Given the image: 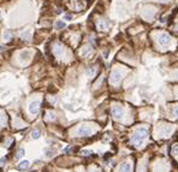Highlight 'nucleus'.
I'll use <instances>...</instances> for the list:
<instances>
[{"instance_id":"obj_1","label":"nucleus","mask_w":178,"mask_h":172,"mask_svg":"<svg viewBox=\"0 0 178 172\" xmlns=\"http://www.w3.org/2000/svg\"><path fill=\"white\" fill-rule=\"evenodd\" d=\"M147 136H148V130H147L146 128H140V129H137L136 131L134 132V135L131 136V141L138 146L146 140Z\"/></svg>"},{"instance_id":"obj_2","label":"nucleus","mask_w":178,"mask_h":172,"mask_svg":"<svg viewBox=\"0 0 178 172\" xmlns=\"http://www.w3.org/2000/svg\"><path fill=\"white\" fill-rule=\"evenodd\" d=\"M112 114H113V117L116 119H120V118L124 116V110L122 106H119V105H116L112 107Z\"/></svg>"},{"instance_id":"obj_3","label":"nucleus","mask_w":178,"mask_h":172,"mask_svg":"<svg viewBox=\"0 0 178 172\" xmlns=\"http://www.w3.org/2000/svg\"><path fill=\"white\" fill-rule=\"evenodd\" d=\"M91 132H93V129L88 125H81L77 130V134L79 136H89L91 135Z\"/></svg>"},{"instance_id":"obj_4","label":"nucleus","mask_w":178,"mask_h":172,"mask_svg":"<svg viewBox=\"0 0 178 172\" xmlns=\"http://www.w3.org/2000/svg\"><path fill=\"white\" fill-rule=\"evenodd\" d=\"M158 41H159L160 45L163 46H166L169 43L170 41H171V37H170L169 34H166V33H163V34H160L159 36H158Z\"/></svg>"},{"instance_id":"obj_5","label":"nucleus","mask_w":178,"mask_h":172,"mask_svg":"<svg viewBox=\"0 0 178 172\" xmlns=\"http://www.w3.org/2000/svg\"><path fill=\"white\" fill-rule=\"evenodd\" d=\"M110 80L113 84H117V83H119L120 80H122V73L119 72V71H117V70H114V71H112V73H111Z\"/></svg>"},{"instance_id":"obj_6","label":"nucleus","mask_w":178,"mask_h":172,"mask_svg":"<svg viewBox=\"0 0 178 172\" xmlns=\"http://www.w3.org/2000/svg\"><path fill=\"white\" fill-rule=\"evenodd\" d=\"M39 110H40V104H39V101H33L29 104V112L33 114H36L39 112Z\"/></svg>"},{"instance_id":"obj_7","label":"nucleus","mask_w":178,"mask_h":172,"mask_svg":"<svg viewBox=\"0 0 178 172\" xmlns=\"http://www.w3.org/2000/svg\"><path fill=\"white\" fill-rule=\"evenodd\" d=\"M53 52H54V54L57 57H60V55H63L64 53V48H63V45L61 43H55L53 46Z\"/></svg>"},{"instance_id":"obj_8","label":"nucleus","mask_w":178,"mask_h":172,"mask_svg":"<svg viewBox=\"0 0 178 172\" xmlns=\"http://www.w3.org/2000/svg\"><path fill=\"white\" fill-rule=\"evenodd\" d=\"M29 166H30V163H29V161H27V160H24V161H21V163L18 164L17 168H18L19 171H25V170H28V168H29Z\"/></svg>"},{"instance_id":"obj_9","label":"nucleus","mask_w":178,"mask_h":172,"mask_svg":"<svg viewBox=\"0 0 178 172\" xmlns=\"http://www.w3.org/2000/svg\"><path fill=\"white\" fill-rule=\"evenodd\" d=\"M131 171V164L129 163H123L119 167V172H130Z\"/></svg>"},{"instance_id":"obj_10","label":"nucleus","mask_w":178,"mask_h":172,"mask_svg":"<svg viewBox=\"0 0 178 172\" xmlns=\"http://www.w3.org/2000/svg\"><path fill=\"white\" fill-rule=\"evenodd\" d=\"M86 73H87V76H88V77L93 78V77L95 76V73H96V69L94 68V66H90V68H88V69H87Z\"/></svg>"},{"instance_id":"obj_11","label":"nucleus","mask_w":178,"mask_h":172,"mask_svg":"<svg viewBox=\"0 0 178 172\" xmlns=\"http://www.w3.org/2000/svg\"><path fill=\"white\" fill-rule=\"evenodd\" d=\"M98 25H99V29H101V30H106V29L108 28V23L106 22V21H104V19H101V21H99Z\"/></svg>"},{"instance_id":"obj_12","label":"nucleus","mask_w":178,"mask_h":172,"mask_svg":"<svg viewBox=\"0 0 178 172\" xmlns=\"http://www.w3.org/2000/svg\"><path fill=\"white\" fill-rule=\"evenodd\" d=\"M31 137L34 138V140H37V138H40V137H41V131H40V130H37V129L33 130Z\"/></svg>"},{"instance_id":"obj_13","label":"nucleus","mask_w":178,"mask_h":172,"mask_svg":"<svg viewBox=\"0 0 178 172\" xmlns=\"http://www.w3.org/2000/svg\"><path fill=\"white\" fill-rule=\"evenodd\" d=\"M21 37H22V39H24V40H29V39H30V30H29V29H27L25 32H23L22 34H21Z\"/></svg>"},{"instance_id":"obj_14","label":"nucleus","mask_w":178,"mask_h":172,"mask_svg":"<svg viewBox=\"0 0 178 172\" xmlns=\"http://www.w3.org/2000/svg\"><path fill=\"white\" fill-rule=\"evenodd\" d=\"M4 39H5L6 41L11 40V39H12V32H10V30H6V32H5V34H4Z\"/></svg>"},{"instance_id":"obj_15","label":"nucleus","mask_w":178,"mask_h":172,"mask_svg":"<svg viewBox=\"0 0 178 172\" xmlns=\"http://www.w3.org/2000/svg\"><path fill=\"white\" fill-rule=\"evenodd\" d=\"M24 154H25V150H24V148H19L18 150H17V158L18 159H21V158H23L24 157Z\"/></svg>"},{"instance_id":"obj_16","label":"nucleus","mask_w":178,"mask_h":172,"mask_svg":"<svg viewBox=\"0 0 178 172\" xmlns=\"http://www.w3.org/2000/svg\"><path fill=\"white\" fill-rule=\"evenodd\" d=\"M90 52H91V48L89 47V46H86L82 51V55H87V54H89Z\"/></svg>"},{"instance_id":"obj_17","label":"nucleus","mask_w":178,"mask_h":172,"mask_svg":"<svg viewBox=\"0 0 178 172\" xmlns=\"http://www.w3.org/2000/svg\"><path fill=\"white\" fill-rule=\"evenodd\" d=\"M55 113H53V112H47V119L48 120H55Z\"/></svg>"},{"instance_id":"obj_18","label":"nucleus","mask_w":178,"mask_h":172,"mask_svg":"<svg viewBox=\"0 0 178 172\" xmlns=\"http://www.w3.org/2000/svg\"><path fill=\"white\" fill-rule=\"evenodd\" d=\"M55 28H57V29H63V28H65V23L58 21V22L55 23Z\"/></svg>"},{"instance_id":"obj_19","label":"nucleus","mask_w":178,"mask_h":172,"mask_svg":"<svg viewBox=\"0 0 178 172\" xmlns=\"http://www.w3.org/2000/svg\"><path fill=\"white\" fill-rule=\"evenodd\" d=\"M172 153H173L174 157H178V145L173 146V149H172Z\"/></svg>"},{"instance_id":"obj_20","label":"nucleus","mask_w":178,"mask_h":172,"mask_svg":"<svg viewBox=\"0 0 178 172\" xmlns=\"http://www.w3.org/2000/svg\"><path fill=\"white\" fill-rule=\"evenodd\" d=\"M5 122H6V117H5L4 114H0V125L5 124Z\"/></svg>"},{"instance_id":"obj_21","label":"nucleus","mask_w":178,"mask_h":172,"mask_svg":"<svg viewBox=\"0 0 178 172\" xmlns=\"http://www.w3.org/2000/svg\"><path fill=\"white\" fill-rule=\"evenodd\" d=\"M82 154L83 155H90V154H93V152H90V150H82Z\"/></svg>"},{"instance_id":"obj_22","label":"nucleus","mask_w":178,"mask_h":172,"mask_svg":"<svg viewBox=\"0 0 178 172\" xmlns=\"http://www.w3.org/2000/svg\"><path fill=\"white\" fill-rule=\"evenodd\" d=\"M5 163H6V158H1V159H0V166L5 165Z\"/></svg>"},{"instance_id":"obj_23","label":"nucleus","mask_w":178,"mask_h":172,"mask_svg":"<svg viewBox=\"0 0 178 172\" xmlns=\"http://www.w3.org/2000/svg\"><path fill=\"white\" fill-rule=\"evenodd\" d=\"M50 91H51V93H55V91H57V88H54V86H51Z\"/></svg>"},{"instance_id":"obj_24","label":"nucleus","mask_w":178,"mask_h":172,"mask_svg":"<svg viewBox=\"0 0 178 172\" xmlns=\"http://www.w3.org/2000/svg\"><path fill=\"white\" fill-rule=\"evenodd\" d=\"M71 18H72V16H71V14H65V19H66V21H71Z\"/></svg>"},{"instance_id":"obj_25","label":"nucleus","mask_w":178,"mask_h":172,"mask_svg":"<svg viewBox=\"0 0 178 172\" xmlns=\"http://www.w3.org/2000/svg\"><path fill=\"white\" fill-rule=\"evenodd\" d=\"M173 116L174 117H178V107H176V108L173 110Z\"/></svg>"},{"instance_id":"obj_26","label":"nucleus","mask_w":178,"mask_h":172,"mask_svg":"<svg viewBox=\"0 0 178 172\" xmlns=\"http://www.w3.org/2000/svg\"><path fill=\"white\" fill-rule=\"evenodd\" d=\"M71 150H72V148H71V147H66V148H65V153H70Z\"/></svg>"},{"instance_id":"obj_27","label":"nucleus","mask_w":178,"mask_h":172,"mask_svg":"<svg viewBox=\"0 0 178 172\" xmlns=\"http://www.w3.org/2000/svg\"><path fill=\"white\" fill-rule=\"evenodd\" d=\"M5 1H7V0H0V3H5Z\"/></svg>"},{"instance_id":"obj_28","label":"nucleus","mask_w":178,"mask_h":172,"mask_svg":"<svg viewBox=\"0 0 178 172\" xmlns=\"http://www.w3.org/2000/svg\"><path fill=\"white\" fill-rule=\"evenodd\" d=\"M0 21H1V13H0Z\"/></svg>"},{"instance_id":"obj_29","label":"nucleus","mask_w":178,"mask_h":172,"mask_svg":"<svg viewBox=\"0 0 178 172\" xmlns=\"http://www.w3.org/2000/svg\"><path fill=\"white\" fill-rule=\"evenodd\" d=\"M94 172H101V171H94Z\"/></svg>"},{"instance_id":"obj_30","label":"nucleus","mask_w":178,"mask_h":172,"mask_svg":"<svg viewBox=\"0 0 178 172\" xmlns=\"http://www.w3.org/2000/svg\"><path fill=\"white\" fill-rule=\"evenodd\" d=\"M177 76H178V72H177Z\"/></svg>"}]
</instances>
